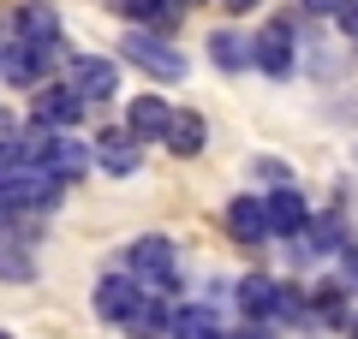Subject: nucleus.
Wrapping results in <instances>:
<instances>
[{
    "label": "nucleus",
    "instance_id": "1",
    "mask_svg": "<svg viewBox=\"0 0 358 339\" xmlns=\"http://www.w3.org/2000/svg\"><path fill=\"white\" fill-rule=\"evenodd\" d=\"M126 274L138 280V292L150 286L155 298H162V292H173V286H179V268H173V244H167L162 232H143V239H131V250H126Z\"/></svg>",
    "mask_w": 358,
    "mask_h": 339
},
{
    "label": "nucleus",
    "instance_id": "2",
    "mask_svg": "<svg viewBox=\"0 0 358 339\" xmlns=\"http://www.w3.org/2000/svg\"><path fill=\"white\" fill-rule=\"evenodd\" d=\"M120 60H131L138 72H150L155 84H179V77H185V54H179L173 42L150 36V30H131V36L120 42Z\"/></svg>",
    "mask_w": 358,
    "mask_h": 339
},
{
    "label": "nucleus",
    "instance_id": "3",
    "mask_svg": "<svg viewBox=\"0 0 358 339\" xmlns=\"http://www.w3.org/2000/svg\"><path fill=\"white\" fill-rule=\"evenodd\" d=\"M66 89H72L78 101H114L120 96V60H108V54H72L66 60Z\"/></svg>",
    "mask_w": 358,
    "mask_h": 339
},
{
    "label": "nucleus",
    "instance_id": "4",
    "mask_svg": "<svg viewBox=\"0 0 358 339\" xmlns=\"http://www.w3.org/2000/svg\"><path fill=\"white\" fill-rule=\"evenodd\" d=\"M78 119H84V101H78L66 84L30 89V126H36V131H72Z\"/></svg>",
    "mask_w": 358,
    "mask_h": 339
},
{
    "label": "nucleus",
    "instance_id": "5",
    "mask_svg": "<svg viewBox=\"0 0 358 339\" xmlns=\"http://www.w3.org/2000/svg\"><path fill=\"white\" fill-rule=\"evenodd\" d=\"M13 42L30 48V54H60V13H48L42 0L18 6L13 13Z\"/></svg>",
    "mask_w": 358,
    "mask_h": 339
},
{
    "label": "nucleus",
    "instance_id": "6",
    "mask_svg": "<svg viewBox=\"0 0 358 339\" xmlns=\"http://www.w3.org/2000/svg\"><path fill=\"white\" fill-rule=\"evenodd\" d=\"M90 161L102 167L108 179H131V173H138V161H143V149H138V137H131L126 126H102V131H96Z\"/></svg>",
    "mask_w": 358,
    "mask_h": 339
},
{
    "label": "nucleus",
    "instance_id": "7",
    "mask_svg": "<svg viewBox=\"0 0 358 339\" xmlns=\"http://www.w3.org/2000/svg\"><path fill=\"white\" fill-rule=\"evenodd\" d=\"M263 214H268V239H287V244H299V239H305V226H310V202L299 197V185L293 190H268Z\"/></svg>",
    "mask_w": 358,
    "mask_h": 339
},
{
    "label": "nucleus",
    "instance_id": "8",
    "mask_svg": "<svg viewBox=\"0 0 358 339\" xmlns=\"http://www.w3.org/2000/svg\"><path fill=\"white\" fill-rule=\"evenodd\" d=\"M251 66L263 77H293V66H299V48H293V36H287L281 24H263L251 36Z\"/></svg>",
    "mask_w": 358,
    "mask_h": 339
},
{
    "label": "nucleus",
    "instance_id": "9",
    "mask_svg": "<svg viewBox=\"0 0 358 339\" xmlns=\"http://www.w3.org/2000/svg\"><path fill=\"white\" fill-rule=\"evenodd\" d=\"M167 322H173L167 298H155V292H138V298H131V310L120 315V333H126V339H167Z\"/></svg>",
    "mask_w": 358,
    "mask_h": 339
},
{
    "label": "nucleus",
    "instance_id": "10",
    "mask_svg": "<svg viewBox=\"0 0 358 339\" xmlns=\"http://www.w3.org/2000/svg\"><path fill=\"white\" fill-rule=\"evenodd\" d=\"M167 126H173V107H167L162 96H150V89H143V96L126 101V131H131L138 143H162Z\"/></svg>",
    "mask_w": 358,
    "mask_h": 339
},
{
    "label": "nucleus",
    "instance_id": "11",
    "mask_svg": "<svg viewBox=\"0 0 358 339\" xmlns=\"http://www.w3.org/2000/svg\"><path fill=\"white\" fill-rule=\"evenodd\" d=\"M221 220H227V239H239V244H263V239H268V214H263V197H233Z\"/></svg>",
    "mask_w": 358,
    "mask_h": 339
},
{
    "label": "nucleus",
    "instance_id": "12",
    "mask_svg": "<svg viewBox=\"0 0 358 339\" xmlns=\"http://www.w3.org/2000/svg\"><path fill=\"white\" fill-rule=\"evenodd\" d=\"M131 298H138V280L131 274H102L96 292H90V310L102 315V322H120V315L131 310Z\"/></svg>",
    "mask_w": 358,
    "mask_h": 339
},
{
    "label": "nucleus",
    "instance_id": "13",
    "mask_svg": "<svg viewBox=\"0 0 358 339\" xmlns=\"http://www.w3.org/2000/svg\"><path fill=\"white\" fill-rule=\"evenodd\" d=\"M203 143H209V119H203V113H173L162 149L179 155V161H192V155H203Z\"/></svg>",
    "mask_w": 358,
    "mask_h": 339
},
{
    "label": "nucleus",
    "instance_id": "14",
    "mask_svg": "<svg viewBox=\"0 0 358 339\" xmlns=\"http://www.w3.org/2000/svg\"><path fill=\"white\" fill-rule=\"evenodd\" d=\"M275 292L281 286H275L268 274H245L239 286H233V303H239L245 322H268V315H275Z\"/></svg>",
    "mask_w": 358,
    "mask_h": 339
},
{
    "label": "nucleus",
    "instance_id": "15",
    "mask_svg": "<svg viewBox=\"0 0 358 339\" xmlns=\"http://www.w3.org/2000/svg\"><path fill=\"white\" fill-rule=\"evenodd\" d=\"M167 339H227V333H221L209 303H179L173 322H167Z\"/></svg>",
    "mask_w": 358,
    "mask_h": 339
},
{
    "label": "nucleus",
    "instance_id": "16",
    "mask_svg": "<svg viewBox=\"0 0 358 339\" xmlns=\"http://www.w3.org/2000/svg\"><path fill=\"white\" fill-rule=\"evenodd\" d=\"M209 66H221V72H245L251 66V36H239V30H209Z\"/></svg>",
    "mask_w": 358,
    "mask_h": 339
},
{
    "label": "nucleus",
    "instance_id": "17",
    "mask_svg": "<svg viewBox=\"0 0 358 339\" xmlns=\"http://www.w3.org/2000/svg\"><path fill=\"white\" fill-rule=\"evenodd\" d=\"M305 250H317V256H346V220L341 214H310V226H305Z\"/></svg>",
    "mask_w": 358,
    "mask_h": 339
},
{
    "label": "nucleus",
    "instance_id": "18",
    "mask_svg": "<svg viewBox=\"0 0 358 339\" xmlns=\"http://www.w3.org/2000/svg\"><path fill=\"white\" fill-rule=\"evenodd\" d=\"M310 322H322V327H346L352 315H346V286L341 280H322L317 286V298H310Z\"/></svg>",
    "mask_w": 358,
    "mask_h": 339
},
{
    "label": "nucleus",
    "instance_id": "19",
    "mask_svg": "<svg viewBox=\"0 0 358 339\" xmlns=\"http://www.w3.org/2000/svg\"><path fill=\"white\" fill-rule=\"evenodd\" d=\"M114 6L131 18V24H150V36H155V30H167V24L179 18V0H114Z\"/></svg>",
    "mask_w": 358,
    "mask_h": 339
},
{
    "label": "nucleus",
    "instance_id": "20",
    "mask_svg": "<svg viewBox=\"0 0 358 339\" xmlns=\"http://www.w3.org/2000/svg\"><path fill=\"white\" fill-rule=\"evenodd\" d=\"M0 280H6V286H30V280H36V256H30L18 239L0 244Z\"/></svg>",
    "mask_w": 358,
    "mask_h": 339
},
{
    "label": "nucleus",
    "instance_id": "21",
    "mask_svg": "<svg viewBox=\"0 0 358 339\" xmlns=\"http://www.w3.org/2000/svg\"><path fill=\"white\" fill-rule=\"evenodd\" d=\"M251 179H263L268 190H293V167H287L281 155H257V161H251Z\"/></svg>",
    "mask_w": 358,
    "mask_h": 339
},
{
    "label": "nucleus",
    "instance_id": "22",
    "mask_svg": "<svg viewBox=\"0 0 358 339\" xmlns=\"http://www.w3.org/2000/svg\"><path fill=\"white\" fill-rule=\"evenodd\" d=\"M334 24H341V30H346V36H358V0H346L341 13H334Z\"/></svg>",
    "mask_w": 358,
    "mask_h": 339
},
{
    "label": "nucleus",
    "instance_id": "23",
    "mask_svg": "<svg viewBox=\"0 0 358 339\" xmlns=\"http://www.w3.org/2000/svg\"><path fill=\"white\" fill-rule=\"evenodd\" d=\"M299 6H305V13H317V18H334L346 0H299Z\"/></svg>",
    "mask_w": 358,
    "mask_h": 339
},
{
    "label": "nucleus",
    "instance_id": "24",
    "mask_svg": "<svg viewBox=\"0 0 358 339\" xmlns=\"http://www.w3.org/2000/svg\"><path fill=\"white\" fill-rule=\"evenodd\" d=\"M233 339H275V327H268V322H245Z\"/></svg>",
    "mask_w": 358,
    "mask_h": 339
},
{
    "label": "nucleus",
    "instance_id": "25",
    "mask_svg": "<svg viewBox=\"0 0 358 339\" xmlns=\"http://www.w3.org/2000/svg\"><path fill=\"white\" fill-rule=\"evenodd\" d=\"M227 6L233 13H251V6H263V0H227Z\"/></svg>",
    "mask_w": 358,
    "mask_h": 339
},
{
    "label": "nucleus",
    "instance_id": "26",
    "mask_svg": "<svg viewBox=\"0 0 358 339\" xmlns=\"http://www.w3.org/2000/svg\"><path fill=\"white\" fill-rule=\"evenodd\" d=\"M0 244H6V214H0Z\"/></svg>",
    "mask_w": 358,
    "mask_h": 339
},
{
    "label": "nucleus",
    "instance_id": "27",
    "mask_svg": "<svg viewBox=\"0 0 358 339\" xmlns=\"http://www.w3.org/2000/svg\"><path fill=\"white\" fill-rule=\"evenodd\" d=\"M0 339H13V333H6V327H0Z\"/></svg>",
    "mask_w": 358,
    "mask_h": 339
}]
</instances>
